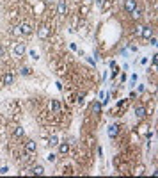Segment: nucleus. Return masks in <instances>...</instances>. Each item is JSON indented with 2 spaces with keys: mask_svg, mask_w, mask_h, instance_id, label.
<instances>
[{
  "mask_svg": "<svg viewBox=\"0 0 158 178\" xmlns=\"http://www.w3.org/2000/svg\"><path fill=\"white\" fill-rule=\"evenodd\" d=\"M68 150H69V146H68L66 143H64V144H59V151H61V153H66Z\"/></svg>",
  "mask_w": 158,
  "mask_h": 178,
  "instance_id": "15",
  "label": "nucleus"
},
{
  "mask_svg": "<svg viewBox=\"0 0 158 178\" xmlns=\"http://www.w3.org/2000/svg\"><path fill=\"white\" fill-rule=\"evenodd\" d=\"M46 159H48V160H50V162H53V160H55V155H53V153H50V155H48V157H46Z\"/></svg>",
  "mask_w": 158,
  "mask_h": 178,
  "instance_id": "18",
  "label": "nucleus"
},
{
  "mask_svg": "<svg viewBox=\"0 0 158 178\" xmlns=\"http://www.w3.org/2000/svg\"><path fill=\"white\" fill-rule=\"evenodd\" d=\"M124 9L128 13H131L133 9H137V2L135 0H124Z\"/></svg>",
  "mask_w": 158,
  "mask_h": 178,
  "instance_id": "2",
  "label": "nucleus"
},
{
  "mask_svg": "<svg viewBox=\"0 0 158 178\" xmlns=\"http://www.w3.org/2000/svg\"><path fill=\"white\" fill-rule=\"evenodd\" d=\"M57 14H66V2H64V0H61V2H59V5H57Z\"/></svg>",
  "mask_w": 158,
  "mask_h": 178,
  "instance_id": "7",
  "label": "nucleus"
},
{
  "mask_svg": "<svg viewBox=\"0 0 158 178\" xmlns=\"http://www.w3.org/2000/svg\"><path fill=\"white\" fill-rule=\"evenodd\" d=\"M52 110H53V112H59V110H61L59 102H52Z\"/></svg>",
  "mask_w": 158,
  "mask_h": 178,
  "instance_id": "14",
  "label": "nucleus"
},
{
  "mask_svg": "<svg viewBox=\"0 0 158 178\" xmlns=\"http://www.w3.org/2000/svg\"><path fill=\"white\" fill-rule=\"evenodd\" d=\"M4 54H5V48H4V46H0V57H4Z\"/></svg>",
  "mask_w": 158,
  "mask_h": 178,
  "instance_id": "21",
  "label": "nucleus"
},
{
  "mask_svg": "<svg viewBox=\"0 0 158 178\" xmlns=\"http://www.w3.org/2000/svg\"><path fill=\"white\" fill-rule=\"evenodd\" d=\"M7 171H9V169H7V167H0V175H5Z\"/></svg>",
  "mask_w": 158,
  "mask_h": 178,
  "instance_id": "19",
  "label": "nucleus"
},
{
  "mask_svg": "<svg viewBox=\"0 0 158 178\" xmlns=\"http://www.w3.org/2000/svg\"><path fill=\"white\" fill-rule=\"evenodd\" d=\"M20 30L23 32V34H32V25H30V23H21V25H20Z\"/></svg>",
  "mask_w": 158,
  "mask_h": 178,
  "instance_id": "3",
  "label": "nucleus"
},
{
  "mask_svg": "<svg viewBox=\"0 0 158 178\" xmlns=\"http://www.w3.org/2000/svg\"><path fill=\"white\" fill-rule=\"evenodd\" d=\"M48 144H50V146H57V144H59V139H57V135H52V137H50Z\"/></svg>",
  "mask_w": 158,
  "mask_h": 178,
  "instance_id": "13",
  "label": "nucleus"
},
{
  "mask_svg": "<svg viewBox=\"0 0 158 178\" xmlns=\"http://www.w3.org/2000/svg\"><path fill=\"white\" fill-rule=\"evenodd\" d=\"M140 36H142V37H151V36H153V29L142 27V29H140Z\"/></svg>",
  "mask_w": 158,
  "mask_h": 178,
  "instance_id": "4",
  "label": "nucleus"
},
{
  "mask_svg": "<svg viewBox=\"0 0 158 178\" xmlns=\"http://www.w3.org/2000/svg\"><path fill=\"white\" fill-rule=\"evenodd\" d=\"M135 114H137V118H144L146 116V109L144 107H137L135 109Z\"/></svg>",
  "mask_w": 158,
  "mask_h": 178,
  "instance_id": "12",
  "label": "nucleus"
},
{
  "mask_svg": "<svg viewBox=\"0 0 158 178\" xmlns=\"http://www.w3.org/2000/svg\"><path fill=\"white\" fill-rule=\"evenodd\" d=\"M32 175H45V167L43 166H34L32 167Z\"/></svg>",
  "mask_w": 158,
  "mask_h": 178,
  "instance_id": "9",
  "label": "nucleus"
},
{
  "mask_svg": "<svg viewBox=\"0 0 158 178\" xmlns=\"http://www.w3.org/2000/svg\"><path fill=\"white\" fill-rule=\"evenodd\" d=\"M91 109H93V112H94V114H99V112H101V103L94 102V103H93V107H91Z\"/></svg>",
  "mask_w": 158,
  "mask_h": 178,
  "instance_id": "11",
  "label": "nucleus"
},
{
  "mask_svg": "<svg viewBox=\"0 0 158 178\" xmlns=\"http://www.w3.org/2000/svg\"><path fill=\"white\" fill-rule=\"evenodd\" d=\"M25 150H27V153H36V143L29 141L27 144H25Z\"/></svg>",
  "mask_w": 158,
  "mask_h": 178,
  "instance_id": "6",
  "label": "nucleus"
},
{
  "mask_svg": "<svg viewBox=\"0 0 158 178\" xmlns=\"http://www.w3.org/2000/svg\"><path fill=\"white\" fill-rule=\"evenodd\" d=\"M48 34H50V29L46 27V25H43V27H41V30H39V37H48Z\"/></svg>",
  "mask_w": 158,
  "mask_h": 178,
  "instance_id": "8",
  "label": "nucleus"
},
{
  "mask_svg": "<svg viewBox=\"0 0 158 178\" xmlns=\"http://www.w3.org/2000/svg\"><path fill=\"white\" fill-rule=\"evenodd\" d=\"M30 71H32V70H30L29 66H25V68H21V75H30Z\"/></svg>",
  "mask_w": 158,
  "mask_h": 178,
  "instance_id": "17",
  "label": "nucleus"
},
{
  "mask_svg": "<svg viewBox=\"0 0 158 178\" xmlns=\"http://www.w3.org/2000/svg\"><path fill=\"white\" fill-rule=\"evenodd\" d=\"M25 50H27V46H25V43H18L14 46V55H18V57H21V55L25 54Z\"/></svg>",
  "mask_w": 158,
  "mask_h": 178,
  "instance_id": "1",
  "label": "nucleus"
},
{
  "mask_svg": "<svg viewBox=\"0 0 158 178\" xmlns=\"http://www.w3.org/2000/svg\"><path fill=\"white\" fill-rule=\"evenodd\" d=\"M30 57H32V59H39V57H37V54H36L34 50H32V52H30Z\"/></svg>",
  "mask_w": 158,
  "mask_h": 178,
  "instance_id": "20",
  "label": "nucleus"
},
{
  "mask_svg": "<svg viewBox=\"0 0 158 178\" xmlns=\"http://www.w3.org/2000/svg\"><path fill=\"white\" fill-rule=\"evenodd\" d=\"M13 80H14V75H13V73H7V75L4 77V84H5V86H11Z\"/></svg>",
  "mask_w": 158,
  "mask_h": 178,
  "instance_id": "10",
  "label": "nucleus"
},
{
  "mask_svg": "<svg viewBox=\"0 0 158 178\" xmlns=\"http://www.w3.org/2000/svg\"><path fill=\"white\" fill-rule=\"evenodd\" d=\"M14 135H16V137H21V135H23V128H21V126H18V128L14 130Z\"/></svg>",
  "mask_w": 158,
  "mask_h": 178,
  "instance_id": "16",
  "label": "nucleus"
},
{
  "mask_svg": "<svg viewBox=\"0 0 158 178\" xmlns=\"http://www.w3.org/2000/svg\"><path fill=\"white\" fill-rule=\"evenodd\" d=\"M117 134H119V126L117 125H110L109 126V135L110 137H117Z\"/></svg>",
  "mask_w": 158,
  "mask_h": 178,
  "instance_id": "5",
  "label": "nucleus"
},
{
  "mask_svg": "<svg viewBox=\"0 0 158 178\" xmlns=\"http://www.w3.org/2000/svg\"><path fill=\"white\" fill-rule=\"evenodd\" d=\"M87 2H91V0H87Z\"/></svg>",
  "mask_w": 158,
  "mask_h": 178,
  "instance_id": "22",
  "label": "nucleus"
}]
</instances>
